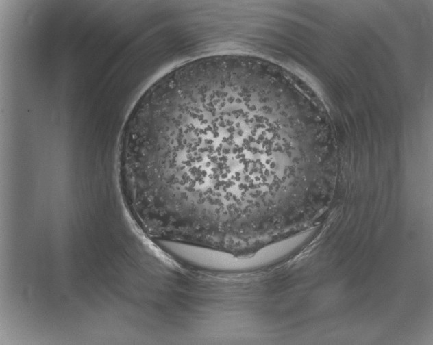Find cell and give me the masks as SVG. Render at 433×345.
Here are the masks:
<instances>
[{
    "mask_svg": "<svg viewBox=\"0 0 433 345\" xmlns=\"http://www.w3.org/2000/svg\"><path fill=\"white\" fill-rule=\"evenodd\" d=\"M238 86L164 90L151 107L132 182L171 226L234 233L278 180L272 132Z\"/></svg>",
    "mask_w": 433,
    "mask_h": 345,
    "instance_id": "obj_1",
    "label": "cell"
}]
</instances>
